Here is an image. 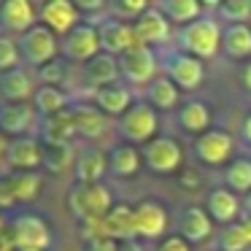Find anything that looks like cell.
Listing matches in <instances>:
<instances>
[{"instance_id": "23", "label": "cell", "mask_w": 251, "mask_h": 251, "mask_svg": "<svg viewBox=\"0 0 251 251\" xmlns=\"http://www.w3.org/2000/svg\"><path fill=\"white\" fill-rule=\"evenodd\" d=\"M103 227V238H111L116 243H125V240H135V213L130 205L119 202L108 211V216L100 222Z\"/></svg>"}, {"instance_id": "36", "label": "cell", "mask_w": 251, "mask_h": 251, "mask_svg": "<svg viewBox=\"0 0 251 251\" xmlns=\"http://www.w3.org/2000/svg\"><path fill=\"white\" fill-rule=\"evenodd\" d=\"M222 25H251V0H224L216 6Z\"/></svg>"}, {"instance_id": "26", "label": "cell", "mask_w": 251, "mask_h": 251, "mask_svg": "<svg viewBox=\"0 0 251 251\" xmlns=\"http://www.w3.org/2000/svg\"><path fill=\"white\" fill-rule=\"evenodd\" d=\"M143 165V154L141 149H135L132 143H116L108 151V173L116 178H132L138 176Z\"/></svg>"}, {"instance_id": "12", "label": "cell", "mask_w": 251, "mask_h": 251, "mask_svg": "<svg viewBox=\"0 0 251 251\" xmlns=\"http://www.w3.org/2000/svg\"><path fill=\"white\" fill-rule=\"evenodd\" d=\"M38 22L46 25L57 38L60 35L65 38L73 27H78L84 22V17L78 11V6L71 3V0H46L44 6L38 8Z\"/></svg>"}, {"instance_id": "40", "label": "cell", "mask_w": 251, "mask_h": 251, "mask_svg": "<svg viewBox=\"0 0 251 251\" xmlns=\"http://www.w3.org/2000/svg\"><path fill=\"white\" fill-rule=\"evenodd\" d=\"M38 78H41V87H62V81H65V65H62V60H54L49 65L38 68Z\"/></svg>"}, {"instance_id": "17", "label": "cell", "mask_w": 251, "mask_h": 251, "mask_svg": "<svg viewBox=\"0 0 251 251\" xmlns=\"http://www.w3.org/2000/svg\"><path fill=\"white\" fill-rule=\"evenodd\" d=\"M132 30H135L138 44L149 46V49H154L157 44H165V41H170L176 35L173 25L168 22V17H165L157 6H149L146 11L132 22Z\"/></svg>"}, {"instance_id": "19", "label": "cell", "mask_w": 251, "mask_h": 251, "mask_svg": "<svg viewBox=\"0 0 251 251\" xmlns=\"http://www.w3.org/2000/svg\"><path fill=\"white\" fill-rule=\"evenodd\" d=\"M205 211H208V216L213 219V224L229 227V224H235L238 216L243 213V202H240V197L235 195V192H229L227 186H216V189H211L205 197Z\"/></svg>"}, {"instance_id": "3", "label": "cell", "mask_w": 251, "mask_h": 251, "mask_svg": "<svg viewBox=\"0 0 251 251\" xmlns=\"http://www.w3.org/2000/svg\"><path fill=\"white\" fill-rule=\"evenodd\" d=\"M8 243L11 249H41L46 251L51 246V229L38 213H30V211H22V213H14L8 219Z\"/></svg>"}, {"instance_id": "14", "label": "cell", "mask_w": 251, "mask_h": 251, "mask_svg": "<svg viewBox=\"0 0 251 251\" xmlns=\"http://www.w3.org/2000/svg\"><path fill=\"white\" fill-rule=\"evenodd\" d=\"M98 35H100V51L114 54V57H122V54H127L130 49L141 46L138 38H135L132 25L119 22V19H114V17L100 19L98 22Z\"/></svg>"}, {"instance_id": "9", "label": "cell", "mask_w": 251, "mask_h": 251, "mask_svg": "<svg viewBox=\"0 0 251 251\" xmlns=\"http://www.w3.org/2000/svg\"><path fill=\"white\" fill-rule=\"evenodd\" d=\"M162 71L176 87L186 89V92H195L205 81V62L186 54V51H170L162 62Z\"/></svg>"}, {"instance_id": "45", "label": "cell", "mask_w": 251, "mask_h": 251, "mask_svg": "<svg viewBox=\"0 0 251 251\" xmlns=\"http://www.w3.org/2000/svg\"><path fill=\"white\" fill-rule=\"evenodd\" d=\"M240 135H243V141H246V143H251V114L246 116L243 127H240Z\"/></svg>"}, {"instance_id": "2", "label": "cell", "mask_w": 251, "mask_h": 251, "mask_svg": "<svg viewBox=\"0 0 251 251\" xmlns=\"http://www.w3.org/2000/svg\"><path fill=\"white\" fill-rule=\"evenodd\" d=\"M111 208H114V197L103 181L100 184H73L68 192V211L78 224L103 222Z\"/></svg>"}, {"instance_id": "10", "label": "cell", "mask_w": 251, "mask_h": 251, "mask_svg": "<svg viewBox=\"0 0 251 251\" xmlns=\"http://www.w3.org/2000/svg\"><path fill=\"white\" fill-rule=\"evenodd\" d=\"M60 51L65 60L71 62H89L92 57L100 54V35L98 25L81 22L78 27H73L65 38L60 41Z\"/></svg>"}, {"instance_id": "13", "label": "cell", "mask_w": 251, "mask_h": 251, "mask_svg": "<svg viewBox=\"0 0 251 251\" xmlns=\"http://www.w3.org/2000/svg\"><path fill=\"white\" fill-rule=\"evenodd\" d=\"M38 127V114L33 103H0V135L14 141L25 138Z\"/></svg>"}, {"instance_id": "28", "label": "cell", "mask_w": 251, "mask_h": 251, "mask_svg": "<svg viewBox=\"0 0 251 251\" xmlns=\"http://www.w3.org/2000/svg\"><path fill=\"white\" fill-rule=\"evenodd\" d=\"M176 122H178V127L184 132H189V135L197 138V135H202V132L211 130L213 114H211V108H208L202 100H189V103H184L178 108Z\"/></svg>"}, {"instance_id": "18", "label": "cell", "mask_w": 251, "mask_h": 251, "mask_svg": "<svg viewBox=\"0 0 251 251\" xmlns=\"http://www.w3.org/2000/svg\"><path fill=\"white\" fill-rule=\"evenodd\" d=\"M71 119L76 127V135L84 141H98L108 130V116L98 108L95 103H71Z\"/></svg>"}, {"instance_id": "22", "label": "cell", "mask_w": 251, "mask_h": 251, "mask_svg": "<svg viewBox=\"0 0 251 251\" xmlns=\"http://www.w3.org/2000/svg\"><path fill=\"white\" fill-rule=\"evenodd\" d=\"M0 98H3V103H30L35 98L33 76L22 65L0 73Z\"/></svg>"}, {"instance_id": "47", "label": "cell", "mask_w": 251, "mask_h": 251, "mask_svg": "<svg viewBox=\"0 0 251 251\" xmlns=\"http://www.w3.org/2000/svg\"><path fill=\"white\" fill-rule=\"evenodd\" d=\"M240 227H243L246 240H249V246H251V219H240Z\"/></svg>"}, {"instance_id": "6", "label": "cell", "mask_w": 251, "mask_h": 251, "mask_svg": "<svg viewBox=\"0 0 251 251\" xmlns=\"http://www.w3.org/2000/svg\"><path fill=\"white\" fill-rule=\"evenodd\" d=\"M141 154H143V165L154 176H173L184 165V149L170 135H157L151 143H146L141 149Z\"/></svg>"}, {"instance_id": "5", "label": "cell", "mask_w": 251, "mask_h": 251, "mask_svg": "<svg viewBox=\"0 0 251 251\" xmlns=\"http://www.w3.org/2000/svg\"><path fill=\"white\" fill-rule=\"evenodd\" d=\"M17 44H19L22 62L25 65H33V68L49 65V62H54L57 54H60V38L41 22L35 25V27H30L25 35H19Z\"/></svg>"}, {"instance_id": "34", "label": "cell", "mask_w": 251, "mask_h": 251, "mask_svg": "<svg viewBox=\"0 0 251 251\" xmlns=\"http://www.w3.org/2000/svg\"><path fill=\"white\" fill-rule=\"evenodd\" d=\"M76 154L71 143H44V168L54 176L68 173L76 165Z\"/></svg>"}, {"instance_id": "30", "label": "cell", "mask_w": 251, "mask_h": 251, "mask_svg": "<svg viewBox=\"0 0 251 251\" xmlns=\"http://www.w3.org/2000/svg\"><path fill=\"white\" fill-rule=\"evenodd\" d=\"M73 138H76V127H73L71 111L38 119V141L41 143H71Z\"/></svg>"}, {"instance_id": "29", "label": "cell", "mask_w": 251, "mask_h": 251, "mask_svg": "<svg viewBox=\"0 0 251 251\" xmlns=\"http://www.w3.org/2000/svg\"><path fill=\"white\" fill-rule=\"evenodd\" d=\"M146 103L154 111H176L181 108V89L162 73L146 87Z\"/></svg>"}, {"instance_id": "31", "label": "cell", "mask_w": 251, "mask_h": 251, "mask_svg": "<svg viewBox=\"0 0 251 251\" xmlns=\"http://www.w3.org/2000/svg\"><path fill=\"white\" fill-rule=\"evenodd\" d=\"M222 51L229 60H249L251 57V25H224Z\"/></svg>"}, {"instance_id": "44", "label": "cell", "mask_w": 251, "mask_h": 251, "mask_svg": "<svg viewBox=\"0 0 251 251\" xmlns=\"http://www.w3.org/2000/svg\"><path fill=\"white\" fill-rule=\"evenodd\" d=\"M119 251H143L141 240H125V243H119Z\"/></svg>"}, {"instance_id": "4", "label": "cell", "mask_w": 251, "mask_h": 251, "mask_svg": "<svg viewBox=\"0 0 251 251\" xmlns=\"http://www.w3.org/2000/svg\"><path fill=\"white\" fill-rule=\"evenodd\" d=\"M159 132V116L146 100H135L130 105L125 116L119 119V135L125 138V143L132 146H146L157 138Z\"/></svg>"}, {"instance_id": "20", "label": "cell", "mask_w": 251, "mask_h": 251, "mask_svg": "<svg viewBox=\"0 0 251 251\" xmlns=\"http://www.w3.org/2000/svg\"><path fill=\"white\" fill-rule=\"evenodd\" d=\"M213 219L208 216L205 208L200 205H186L178 216V235L186 240L189 246L195 243H205L208 238L213 235Z\"/></svg>"}, {"instance_id": "16", "label": "cell", "mask_w": 251, "mask_h": 251, "mask_svg": "<svg viewBox=\"0 0 251 251\" xmlns=\"http://www.w3.org/2000/svg\"><path fill=\"white\" fill-rule=\"evenodd\" d=\"M135 240H159L168 232V211L159 200H141L135 208Z\"/></svg>"}, {"instance_id": "35", "label": "cell", "mask_w": 251, "mask_h": 251, "mask_svg": "<svg viewBox=\"0 0 251 251\" xmlns=\"http://www.w3.org/2000/svg\"><path fill=\"white\" fill-rule=\"evenodd\" d=\"M224 184L235 195H249L251 192V159L249 157H235L224 168Z\"/></svg>"}, {"instance_id": "24", "label": "cell", "mask_w": 251, "mask_h": 251, "mask_svg": "<svg viewBox=\"0 0 251 251\" xmlns=\"http://www.w3.org/2000/svg\"><path fill=\"white\" fill-rule=\"evenodd\" d=\"M84 78H87V84H92L95 89L111 87V84H119L122 81L119 57L100 51L98 57H92L89 62H84Z\"/></svg>"}, {"instance_id": "49", "label": "cell", "mask_w": 251, "mask_h": 251, "mask_svg": "<svg viewBox=\"0 0 251 251\" xmlns=\"http://www.w3.org/2000/svg\"><path fill=\"white\" fill-rule=\"evenodd\" d=\"M14 251H41V249H14Z\"/></svg>"}, {"instance_id": "21", "label": "cell", "mask_w": 251, "mask_h": 251, "mask_svg": "<svg viewBox=\"0 0 251 251\" xmlns=\"http://www.w3.org/2000/svg\"><path fill=\"white\" fill-rule=\"evenodd\" d=\"M92 103L98 105L100 111H103L105 116H116V119H122V116L130 111V105L135 103L132 100V89L127 87V84H111V87H100L92 92Z\"/></svg>"}, {"instance_id": "46", "label": "cell", "mask_w": 251, "mask_h": 251, "mask_svg": "<svg viewBox=\"0 0 251 251\" xmlns=\"http://www.w3.org/2000/svg\"><path fill=\"white\" fill-rule=\"evenodd\" d=\"M240 219H251V192L243 197V213H240Z\"/></svg>"}, {"instance_id": "11", "label": "cell", "mask_w": 251, "mask_h": 251, "mask_svg": "<svg viewBox=\"0 0 251 251\" xmlns=\"http://www.w3.org/2000/svg\"><path fill=\"white\" fill-rule=\"evenodd\" d=\"M3 159L17 173H33V170L44 168V143L35 135L14 138V141H8L6 151H3Z\"/></svg>"}, {"instance_id": "27", "label": "cell", "mask_w": 251, "mask_h": 251, "mask_svg": "<svg viewBox=\"0 0 251 251\" xmlns=\"http://www.w3.org/2000/svg\"><path fill=\"white\" fill-rule=\"evenodd\" d=\"M154 6H157L159 11L168 17V22L178 30L186 27V25H192L195 19H200L202 14L208 11V6L200 3V0H159Z\"/></svg>"}, {"instance_id": "37", "label": "cell", "mask_w": 251, "mask_h": 251, "mask_svg": "<svg viewBox=\"0 0 251 251\" xmlns=\"http://www.w3.org/2000/svg\"><path fill=\"white\" fill-rule=\"evenodd\" d=\"M146 8H149L146 0H114V3H108V17L132 25Z\"/></svg>"}, {"instance_id": "25", "label": "cell", "mask_w": 251, "mask_h": 251, "mask_svg": "<svg viewBox=\"0 0 251 251\" xmlns=\"http://www.w3.org/2000/svg\"><path fill=\"white\" fill-rule=\"evenodd\" d=\"M105 173H108V157L103 151L87 146L76 154V165H73L76 184H100Z\"/></svg>"}, {"instance_id": "38", "label": "cell", "mask_w": 251, "mask_h": 251, "mask_svg": "<svg viewBox=\"0 0 251 251\" xmlns=\"http://www.w3.org/2000/svg\"><path fill=\"white\" fill-rule=\"evenodd\" d=\"M246 249H249V240H246L240 222L229 224L219 232V251H246Z\"/></svg>"}, {"instance_id": "32", "label": "cell", "mask_w": 251, "mask_h": 251, "mask_svg": "<svg viewBox=\"0 0 251 251\" xmlns=\"http://www.w3.org/2000/svg\"><path fill=\"white\" fill-rule=\"evenodd\" d=\"M0 186H3L6 202H30L41 192V176L38 173H14Z\"/></svg>"}, {"instance_id": "48", "label": "cell", "mask_w": 251, "mask_h": 251, "mask_svg": "<svg viewBox=\"0 0 251 251\" xmlns=\"http://www.w3.org/2000/svg\"><path fill=\"white\" fill-rule=\"evenodd\" d=\"M6 146H8V141L3 135H0V157H3V151H6Z\"/></svg>"}, {"instance_id": "41", "label": "cell", "mask_w": 251, "mask_h": 251, "mask_svg": "<svg viewBox=\"0 0 251 251\" xmlns=\"http://www.w3.org/2000/svg\"><path fill=\"white\" fill-rule=\"evenodd\" d=\"M157 251H192V246L186 243L181 235H170V238H162V240H159Z\"/></svg>"}, {"instance_id": "1", "label": "cell", "mask_w": 251, "mask_h": 251, "mask_svg": "<svg viewBox=\"0 0 251 251\" xmlns=\"http://www.w3.org/2000/svg\"><path fill=\"white\" fill-rule=\"evenodd\" d=\"M211 8V6H208ZM222 27L216 14L205 11L200 19H195L192 25L176 30V41H178V51L197 57V60H213L222 51Z\"/></svg>"}, {"instance_id": "39", "label": "cell", "mask_w": 251, "mask_h": 251, "mask_svg": "<svg viewBox=\"0 0 251 251\" xmlns=\"http://www.w3.org/2000/svg\"><path fill=\"white\" fill-rule=\"evenodd\" d=\"M19 62H22V54H19L17 38H11V35H3V33H0V73L19 68Z\"/></svg>"}, {"instance_id": "7", "label": "cell", "mask_w": 251, "mask_h": 251, "mask_svg": "<svg viewBox=\"0 0 251 251\" xmlns=\"http://www.w3.org/2000/svg\"><path fill=\"white\" fill-rule=\"evenodd\" d=\"M119 71H122V81L127 87H143L146 89L154 78L159 76V62H157V54L154 49L149 46H135L130 49L127 54L119 57Z\"/></svg>"}, {"instance_id": "15", "label": "cell", "mask_w": 251, "mask_h": 251, "mask_svg": "<svg viewBox=\"0 0 251 251\" xmlns=\"http://www.w3.org/2000/svg\"><path fill=\"white\" fill-rule=\"evenodd\" d=\"M38 25V8L30 0H0V30L3 35H25Z\"/></svg>"}, {"instance_id": "42", "label": "cell", "mask_w": 251, "mask_h": 251, "mask_svg": "<svg viewBox=\"0 0 251 251\" xmlns=\"http://www.w3.org/2000/svg\"><path fill=\"white\" fill-rule=\"evenodd\" d=\"M84 251H119V243L111 238H95V240H87Z\"/></svg>"}, {"instance_id": "8", "label": "cell", "mask_w": 251, "mask_h": 251, "mask_svg": "<svg viewBox=\"0 0 251 251\" xmlns=\"http://www.w3.org/2000/svg\"><path fill=\"white\" fill-rule=\"evenodd\" d=\"M192 151H195V159H200L208 168H219V165L227 168L235 159V138L227 130H208L195 138Z\"/></svg>"}, {"instance_id": "43", "label": "cell", "mask_w": 251, "mask_h": 251, "mask_svg": "<svg viewBox=\"0 0 251 251\" xmlns=\"http://www.w3.org/2000/svg\"><path fill=\"white\" fill-rule=\"evenodd\" d=\"M240 84H243V89L251 95V62H249V65H243V73H240Z\"/></svg>"}, {"instance_id": "33", "label": "cell", "mask_w": 251, "mask_h": 251, "mask_svg": "<svg viewBox=\"0 0 251 251\" xmlns=\"http://www.w3.org/2000/svg\"><path fill=\"white\" fill-rule=\"evenodd\" d=\"M33 108L38 114V119L57 116V114L71 108V98L60 87H38L35 89V98H33Z\"/></svg>"}]
</instances>
